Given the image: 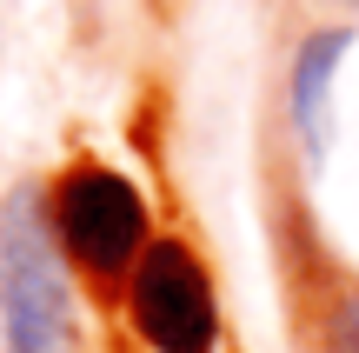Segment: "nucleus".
<instances>
[{"mask_svg":"<svg viewBox=\"0 0 359 353\" xmlns=\"http://www.w3.org/2000/svg\"><path fill=\"white\" fill-rule=\"evenodd\" d=\"M47 234L87 280H127L147 253V200L107 160H74L47 187Z\"/></svg>","mask_w":359,"mask_h":353,"instance_id":"obj_1","label":"nucleus"},{"mask_svg":"<svg viewBox=\"0 0 359 353\" xmlns=\"http://www.w3.org/2000/svg\"><path fill=\"white\" fill-rule=\"evenodd\" d=\"M333 353H359V293H346L333 314Z\"/></svg>","mask_w":359,"mask_h":353,"instance_id":"obj_5","label":"nucleus"},{"mask_svg":"<svg viewBox=\"0 0 359 353\" xmlns=\"http://www.w3.org/2000/svg\"><path fill=\"white\" fill-rule=\"evenodd\" d=\"M346 47H353L346 27H326L293 60V127H299V140H306L313 160L326 154V93H333V74H339V60H346Z\"/></svg>","mask_w":359,"mask_h":353,"instance_id":"obj_4","label":"nucleus"},{"mask_svg":"<svg viewBox=\"0 0 359 353\" xmlns=\"http://www.w3.org/2000/svg\"><path fill=\"white\" fill-rule=\"evenodd\" d=\"M127 327L147 353H219V300L187 240H147L127 274Z\"/></svg>","mask_w":359,"mask_h":353,"instance_id":"obj_2","label":"nucleus"},{"mask_svg":"<svg viewBox=\"0 0 359 353\" xmlns=\"http://www.w3.org/2000/svg\"><path fill=\"white\" fill-rule=\"evenodd\" d=\"M0 347L7 353H60L67 347V293L53 274V240L34 207H0Z\"/></svg>","mask_w":359,"mask_h":353,"instance_id":"obj_3","label":"nucleus"}]
</instances>
